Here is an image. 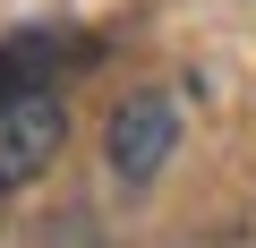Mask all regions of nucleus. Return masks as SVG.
<instances>
[{"label": "nucleus", "instance_id": "nucleus-1", "mask_svg": "<svg viewBox=\"0 0 256 248\" xmlns=\"http://www.w3.org/2000/svg\"><path fill=\"white\" fill-rule=\"evenodd\" d=\"M77 60H86V43H60V35H26L0 52V188H26L34 171H52V154L68 137L60 77Z\"/></svg>", "mask_w": 256, "mask_h": 248}, {"label": "nucleus", "instance_id": "nucleus-2", "mask_svg": "<svg viewBox=\"0 0 256 248\" xmlns=\"http://www.w3.org/2000/svg\"><path fill=\"white\" fill-rule=\"evenodd\" d=\"M171 146H180V103H171L162 86L128 94V103L111 111V129H102V154H111V171H120L128 188H146V180L171 163Z\"/></svg>", "mask_w": 256, "mask_h": 248}]
</instances>
